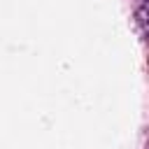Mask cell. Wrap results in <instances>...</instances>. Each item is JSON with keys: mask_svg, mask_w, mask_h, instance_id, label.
Wrapping results in <instances>:
<instances>
[{"mask_svg": "<svg viewBox=\"0 0 149 149\" xmlns=\"http://www.w3.org/2000/svg\"><path fill=\"white\" fill-rule=\"evenodd\" d=\"M135 19H137V26H140L142 33H144V30H147V5H140V7H137Z\"/></svg>", "mask_w": 149, "mask_h": 149, "instance_id": "6da1fadb", "label": "cell"}]
</instances>
